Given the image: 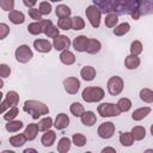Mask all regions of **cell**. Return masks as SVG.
<instances>
[{
  "mask_svg": "<svg viewBox=\"0 0 153 153\" xmlns=\"http://www.w3.org/2000/svg\"><path fill=\"white\" fill-rule=\"evenodd\" d=\"M71 145H72V142H71V140L68 137H61L59 140V142H57V152L66 153L67 151H69Z\"/></svg>",
  "mask_w": 153,
  "mask_h": 153,
  "instance_id": "cell-28",
  "label": "cell"
},
{
  "mask_svg": "<svg viewBox=\"0 0 153 153\" xmlns=\"http://www.w3.org/2000/svg\"><path fill=\"white\" fill-rule=\"evenodd\" d=\"M72 141H73V143H74L76 147H82V146L86 145V137H85L82 134H80V133L73 134Z\"/></svg>",
  "mask_w": 153,
  "mask_h": 153,
  "instance_id": "cell-39",
  "label": "cell"
},
{
  "mask_svg": "<svg viewBox=\"0 0 153 153\" xmlns=\"http://www.w3.org/2000/svg\"><path fill=\"white\" fill-rule=\"evenodd\" d=\"M117 106L121 110V112H127L131 108V100L128 98H121L117 102Z\"/></svg>",
  "mask_w": 153,
  "mask_h": 153,
  "instance_id": "cell-38",
  "label": "cell"
},
{
  "mask_svg": "<svg viewBox=\"0 0 153 153\" xmlns=\"http://www.w3.org/2000/svg\"><path fill=\"white\" fill-rule=\"evenodd\" d=\"M142 53V44L140 41H133L130 44V54L139 55Z\"/></svg>",
  "mask_w": 153,
  "mask_h": 153,
  "instance_id": "cell-42",
  "label": "cell"
},
{
  "mask_svg": "<svg viewBox=\"0 0 153 153\" xmlns=\"http://www.w3.org/2000/svg\"><path fill=\"white\" fill-rule=\"evenodd\" d=\"M103 153H105V152H112V153H115L116 152V149L115 148H112V147H105V148H103V151H102Z\"/></svg>",
  "mask_w": 153,
  "mask_h": 153,
  "instance_id": "cell-49",
  "label": "cell"
},
{
  "mask_svg": "<svg viewBox=\"0 0 153 153\" xmlns=\"http://www.w3.org/2000/svg\"><path fill=\"white\" fill-rule=\"evenodd\" d=\"M93 2L100 10L108 13L130 14L131 18L135 20L141 17V0H93Z\"/></svg>",
  "mask_w": 153,
  "mask_h": 153,
  "instance_id": "cell-1",
  "label": "cell"
},
{
  "mask_svg": "<svg viewBox=\"0 0 153 153\" xmlns=\"http://www.w3.org/2000/svg\"><path fill=\"white\" fill-rule=\"evenodd\" d=\"M102 48V44L98 39L94 38H88V43H87V48H86V53L88 54H97L99 53Z\"/></svg>",
  "mask_w": 153,
  "mask_h": 153,
  "instance_id": "cell-24",
  "label": "cell"
},
{
  "mask_svg": "<svg viewBox=\"0 0 153 153\" xmlns=\"http://www.w3.org/2000/svg\"><path fill=\"white\" fill-rule=\"evenodd\" d=\"M0 6L4 11H13L14 10V0H0Z\"/></svg>",
  "mask_w": 153,
  "mask_h": 153,
  "instance_id": "cell-44",
  "label": "cell"
},
{
  "mask_svg": "<svg viewBox=\"0 0 153 153\" xmlns=\"http://www.w3.org/2000/svg\"><path fill=\"white\" fill-rule=\"evenodd\" d=\"M55 13L57 16V18H63V17H69L72 13V10L67 6V5H59L55 8Z\"/></svg>",
  "mask_w": 153,
  "mask_h": 153,
  "instance_id": "cell-30",
  "label": "cell"
},
{
  "mask_svg": "<svg viewBox=\"0 0 153 153\" xmlns=\"http://www.w3.org/2000/svg\"><path fill=\"white\" fill-rule=\"evenodd\" d=\"M97 110L102 117H115L121 114V110L118 109L117 104L115 105L112 103H102L98 105Z\"/></svg>",
  "mask_w": 153,
  "mask_h": 153,
  "instance_id": "cell-5",
  "label": "cell"
},
{
  "mask_svg": "<svg viewBox=\"0 0 153 153\" xmlns=\"http://www.w3.org/2000/svg\"><path fill=\"white\" fill-rule=\"evenodd\" d=\"M38 130H39V129H38V126H37V124H35V123L27 124L26 128H25V130H24V134H25V136H26V140L31 141V140L36 139V136H37V134H38Z\"/></svg>",
  "mask_w": 153,
  "mask_h": 153,
  "instance_id": "cell-20",
  "label": "cell"
},
{
  "mask_svg": "<svg viewBox=\"0 0 153 153\" xmlns=\"http://www.w3.org/2000/svg\"><path fill=\"white\" fill-rule=\"evenodd\" d=\"M104 90L102 87H98V86H88V87H85L82 93H81V97L82 99L86 102V103H96V102H99L104 98Z\"/></svg>",
  "mask_w": 153,
  "mask_h": 153,
  "instance_id": "cell-3",
  "label": "cell"
},
{
  "mask_svg": "<svg viewBox=\"0 0 153 153\" xmlns=\"http://www.w3.org/2000/svg\"><path fill=\"white\" fill-rule=\"evenodd\" d=\"M130 133H131L134 140H136V141H140V140L145 139V136H146V129H145L143 127H141V126L134 127Z\"/></svg>",
  "mask_w": 153,
  "mask_h": 153,
  "instance_id": "cell-29",
  "label": "cell"
},
{
  "mask_svg": "<svg viewBox=\"0 0 153 153\" xmlns=\"http://www.w3.org/2000/svg\"><path fill=\"white\" fill-rule=\"evenodd\" d=\"M55 139H56V134H55V131H53V130L49 129V130L44 131V134L42 135L41 142H42V145H43L44 147H50V146L54 143Z\"/></svg>",
  "mask_w": 153,
  "mask_h": 153,
  "instance_id": "cell-18",
  "label": "cell"
},
{
  "mask_svg": "<svg viewBox=\"0 0 153 153\" xmlns=\"http://www.w3.org/2000/svg\"><path fill=\"white\" fill-rule=\"evenodd\" d=\"M39 11H41V13L43 14V16H48V14H50V12H51V5L48 2V1H42L41 4H39V8H38Z\"/></svg>",
  "mask_w": 153,
  "mask_h": 153,
  "instance_id": "cell-43",
  "label": "cell"
},
{
  "mask_svg": "<svg viewBox=\"0 0 153 153\" xmlns=\"http://www.w3.org/2000/svg\"><path fill=\"white\" fill-rule=\"evenodd\" d=\"M149 112H151V108L143 106V108L136 109V110L131 114V118H133L134 121H141V120H143L145 117H147V115H149Z\"/></svg>",
  "mask_w": 153,
  "mask_h": 153,
  "instance_id": "cell-23",
  "label": "cell"
},
{
  "mask_svg": "<svg viewBox=\"0 0 153 153\" xmlns=\"http://www.w3.org/2000/svg\"><path fill=\"white\" fill-rule=\"evenodd\" d=\"M80 75L84 80L86 81H92L96 76V69L91 66H85L82 67V69L80 71Z\"/></svg>",
  "mask_w": 153,
  "mask_h": 153,
  "instance_id": "cell-21",
  "label": "cell"
},
{
  "mask_svg": "<svg viewBox=\"0 0 153 153\" xmlns=\"http://www.w3.org/2000/svg\"><path fill=\"white\" fill-rule=\"evenodd\" d=\"M4 153H13L12 151H4Z\"/></svg>",
  "mask_w": 153,
  "mask_h": 153,
  "instance_id": "cell-53",
  "label": "cell"
},
{
  "mask_svg": "<svg viewBox=\"0 0 153 153\" xmlns=\"http://www.w3.org/2000/svg\"><path fill=\"white\" fill-rule=\"evenodd\" d=\"M68 124H69V117H68L66 114L61 112V114H59V115L56 116L55 122H54V127H55L57 130H62V129L67 128Z\"/></svg>",
  "mask_w": 153,
  "mask_h": 153,
  "instance_id": "cell-15",
  "label": "cell"
},
{
  "mask_svg": "<svg viewBox=\"0 0 153 153\" xmlns=\"http://www.w3.org/2000/svg\"><path fill=\"white\" fill-rule=\"evenodd\" d=\"M26 141V136L25 134H17L14 136H11L10 137V143L13 146V147H22Z\"/></svg>",
  "mask_w": 153,
  "mask_h": 153,
  "instance_id": "cell-26",
  "label": "cell"
},
{
  "mask_svg": "<svg viewBox=\"0 0 153 153\" xmlns=\"http://www.w3.org/2000/svg\"><path fill=\"white\" fill-rule=\"evenodd\" d=\"M8 19L11 20V23L18 25V24H23V23H24L25 16H24L23 12L13 10V11H10V13H8Z\"/></svg>",
  "mask_w": 153,
  "mask_h": 153,
  "instance_id": "cell-19",
  "label": "cell"
},
{
  "mask_svg": "<svg viewBox=\"0 0 153 153\" xmlns=\"http://www.w3.org/2000/svg\"><path fill=\"white\" fill-rule=\"evenodd\" d=\"M8 33H10V27L5 23H1L0 24V39H4Z\"/></svg>",
  "mask_w": 153,
  "mask_h": 153,
  "instance_id": "cell-47",
  "label": "cell"
},
{
  "mask_svg": "<svg viewBox=\"0 0 153 153\" xmlns=\"http://www.w3.org/2000/svg\"><path fill=\"white\" fill-rule=\"evenodd\" d=\"M10 74H11V68L6 63H1L0 65V75H1V78L5 79V78L10 76Z\"/></svg>",
  "mask_w": 153,
  "mask_h": 153,
  "instance_id": "cell-46",
  "label": "cell"
},
{
  "mask_svg": "<svg viewBox=\"0 0 153 153\" xmlns=\"http://www.w3.org/2000/svg\"><path fill=\"white\" fill-rule=\"evenodd\" d=\"M14 55H16V60H17L18 62H20V63H26V62H29V61L33 57L32 50H31L30 47L26 45V44L19 45V47L16 49Z\"/></svg>",
  "mask_w": 153,
  "mask_h": 153,
  "instance_id": "cell-7",
  "label": "cell"
},
{
  "mask_svg": "<svg viewBox=\"0 0 153 153\" xmlns=\"http://www.w3.org/2000/svg\"><path fill=\"white\" fill-rule=\"evenodd\" d=\"M23 110L25 112H27L29 115H31V117L33 120H38V117L49 114V108L44 103L33 100V99L25 100V103L23 105Z\"/></svg>",
  "mask_w": 153,
  "mask_h": 153,
  "instance_id": "cell-2",
  "label": "cell"
},
{
  "mask_svg": "<svg viewBox=\"0 0 153 153\" xmlns=\"http://www.w3.org/2000/svg\"><path fill=\"white\" fill-rule=\"evenodd\" d=\"M63 87L67 93L75 94L80 88V81H79V79H76L74 76H69L63 80Z\"/></svg>",
  "mask_w": 153,
  "mask_h": 153,
  "instance_id": "cell-11",
  "label": "cell"
},
{
  "mask_svg": "<svg viewBox=\"0 0 153 153\" xmlns=\"http://www.w3.org/2000/svg\"><path fill=\"white\" fill-rule=\"evenodd\" d=\"M23 122L22 121H16V120H12V121H7V124H6V130L10 131V133H16V131H19L22 128H23Z\"/></svg>",
  "mask_w": 153,
  "mask_h": 153,
  "instance_id": "cell-27",
  "label": "cell"
},
{
  "mask_svg": "<svg viewBox=\"0 0 153 153\" xmlns=\"http://www.w3.org/2000/svg\"><path fill=\"white\" fill-rule=\"evenodd\" d=\"M69 45H71V41H69V38H68L67 36H65V35H59V36H56V37L54 38V41H53V47H54V49H56V50H59V51H62V50L68 49Z\"/></svg>",
  "mask_w": 153,
  "mask_h": 153,
  "instance_id": "cell-12",
  "label": "cell"
},
{
  "mask_svg": "<svg viewBox=\"0 0 153 153\" xmlns=\"http://www.w3.org/2000/svg\"><path fill=\"white\" fill-rule=\"evenodd\" d=\"M33 48L38 53H49L53 45L48 39H36L33 41Z\"/></svg>",
  "mask_w": 153,
  "mask_h": 153,
  "instance_id": "cell-13",
  "label": "cell"
},
{
  "mask_svg": "<svg viewBox=\"0 0 153 153\" xmlns=\"http://www.w3.org/2000/svg\"><path fill=\"white\" fill-rule=\"evenodd\" d=\"M151 134H152V136H153V124L151 126Z\"/></svg>",
  "mask_w": 153,
  "mask_h": 153,
  "instance_id": "cell-51",
  "label": "cell"
},
{
  "mask_svg": "<svg viewBox=\"0 0 153 153\" xmlns=\"http://www.w3.org/2000/svg\"><path fill=\"white\" fill-rule=\"evenodd\" d=\"M85 13H86V17H87L90 24H91L94 29L99 27L100 17H102V11H100V8H99L97 5H91V6H88V7L86 8Z\"/></svg>",
  "mask_w": 153,
  "mask_h": 153,
  "instance_id": "cell-4",
  "label": "cell"
},
{
  "mask_svg": "<svg viewBox=\"0 0 153 153\" xmlns=\"http://www.w3.org/2000/svg\"><path fill=\"white\" fill-rule=\"evenodd\" d=\"M104 23H105V26H108V27H115V26L117 25V23H118V17H117V14H116V13H108V14L105 16Z\"/></svg>",
  "mask_w": 153,
  "mask_h": 153,
  "instance_id": "cell-32",
  "label": "cell"
},
{
  "mask_svg": "<svg viewBox=\"0 0 153 153\" xmlns=\"http://www.w3.org/2000/svg\"><path fill=\"white\" fill-rule=\"evenodd\" d=\"M57 26H59V29H62V30H69L72 27V18L71 17L59 18Z\"/></svg>",
  "mask_w": 153,
  "mask_h": 153,
  "instance_id": "cell-35",
  "label": "cell"
},
{
  "mask_svg": "<svg viewBox=\"0 0 153 153\" xmlns=\"http://www.w3.org/2000/svg\"><path fill=\"white\" fill-rule=\"evenodd\" d=\"M123 87H124V82H123L121 76L115 75V76H111L108 80V91L111 96L120 94L123 91Z\"/></svg>",
  "mask_w": 153,
  "mask_h": 153,
  "instance_id": "cell-8",
  "label": "cell"
},
{
  "mask_svg": "<svg viewBox=\"0 0 153 153\" xmlns=\"http://www.w3.org/2000/svg\"><path fill=\"white\" fill-rule=\"evenodd\" d=\"M18 114H19L18 108H17V106H12V108H10V109L4 114V120H6V121H12V120H14V118L17 117Z\"/></svg>",
  "mask_w": 153,
  "mask_h": 153,
  "instance_id": "cell-40",
  "label": "cell"
},
{
  "mask_svg": "<svg viewBox=\"0 0 153 153\" xmlns=\"http://www.w3.org/2000/svg\"><path fill=\"white\" fill-rule=\"evenodd\" d=\"M140 99L145 103H153V91L149 88H142L140 91Z\"/></svg>",
  "mask_w": 153,
  "mask_h": 153,
  "instance_id": "cell-34",
  "label": "cell"
},
{
  "mask_svg": "<svg viewBox=\"0 0 153 153\" xmlns=\"http://www.w3.org/2000/svg\"><path fill=\"white\" fill-rule=\"evenodd\" d=\"M80 118H81V123L87 127H92L97 122V117L93 111H84Z\"/></svg>",
  "mask_w": 153,
  "mask_h": 153,
  "instance_id": "cell-16",
  "label": "cell"
},
{
  "mask_svg": "<svg viewBox=\"0 0 153 153\" xmlns=\"http://www.w3.org/2000/svg\"><path fill=\"white\" fill-rule=\"evenodd\" d=\"M27 31L31 33V35H39L43 32V29H42V25L39 22H35V23H31L27 25Z\"/></svg>",
  "mask_w": 153,
  "mask_h": 153,
  "instance_id": "cell-37",
  "label": "cell"
},
{
  "mask_svg": "<svg viewBox=\"0 0 153 153\" xmlns=\"http://www.w3.org/2000/svg\"><path fill=\"white\" fill-rule=\"evenodd\" d=\"M23 4L26 6V7H29V8H32L36 4H37V0H23Z\"/></svg>",
  "mask_w": 153,
  "mask_h": 153,
  "instance_id": "cell-48",
  "label": "cell"
},
{
  "mask_svg": "<svg viewBox=\"0 0 153 153\" xmlns=\"http://www.w3.org/2000/svg\"><path fill=\"white\" fill-rule=\"evenodd\" d=\"M41 25H42V29H43V33L47 36V37H50V38H55L56 36H59V26H55L53 24L51 20L49 19H42L39 20Z\"/></svg>",
  "mask_w": 153,
  "mask_h": 153,
  "instance_id": "cell-9",
  "label": "cell"
},
{
  "mask_svg": "<svg viewBox=\"0 0 153 153\" xmlns=\"http://www.w3.org/2000/svg\"><path fill=\"white\" fill-rule=\"evenodd\" d=\"M37 126H38V129L41 130V131H47V130H49L50 129V127L51 126H54V123H53V120H51V117H44V118H42L38 123H37Z\"/></svg>",
  "mask_w": 153,
  "mask_h": 153,
  "instance_id": "cell-31",
  "label": "cell"
},
{
  "mask_svg": "<svg viewBox=\"0 0 153 153\" xmlns=\"http://www.w3.org/2000/svg\"><path fill=\"white\" fill-rule=\"evenodd\" d=\"M29 16L32 18V19H35V20H37V22H39V20H42V13H41V11L38 10V8H30L29 10Z\"/></svg>",
  "mask_w": 153,
  "mask_h": 153,
  "instance_id": "cell-45",
  "label": "cell"
},
{
  "mask_svg": "<svg viewBox=\"0 0 153 153\" xmlns=\"http://www.w3.org/2000/svg\"><path fill=\"white\" fill-rule=\"evenodd\" d=\"M60 61L63 63V65H67V66H71L75 62V55L69 51L68 49L66 50H62L61 54H60Z\"/></svg>",
  "mask_w": 153,
  "mask_h": 153,
  "instance_id": "cell-17",
  "label": "cell"
},
{
  "mask_svg": "<svg viewBox=\"0 0 153 153\" xmlns=\"http://www.w3.org/2000/svg\"><path fill=\"white\" fill-rule=\"evenodd\" d=\"M124 65H126V68L128 69H135L140 66V59L137 57V55H128L124 60Z\"/></svg>",
  "mask_w": 153,
  "mask_h": 153,
  "instance_id": "cell-22",
  "label": "cell"
},
{
  "mask_svg": "<svg viewBox=\"0 0 153 153\" xmlns=\"http://www.w3.org/2000/svg\"><path fill=\"white\" fill-rule=\"evenodd\" d=\"M129 30H130L129 23H122V24L115 26V29H114V35H116V36H124Z\"/></svg>",
  "mask_w": 153,
  "mask_h": 153,
  "instance_id": "cell-33",
  "label": "cell"
},
{
  "mask_svg": "<svg viewBox=\"0 0 153 153\" xmlns=\"http://www.w3.org/2000/svg\"><path fill=\"white\" fill-rule=\"evenodd\" d=\"M19 103V94L16 91H8L6 93L5 99H2L1 102V106H0V112L5 114L6 110H8L12 106H17Z\"/></svg>",
  "mask_w": 153,
  "mask_h": 153,
  "instance_id": "cell-6",
  "label": "cell"
},
{
  "mask_svg": "<svg viewBox=\"0 0 153 153\" xmlns=\"http://www.w3.org/2000/svg\"><path fill=\"white\" fill-rule=\"evenodd\" d=\"M27 152H36V149H33V148H26L24 151V153H27Z\"/></svg>",
  "mask_w": 153,
  "mask_h": 153,
  "instance_id": "cell-50",
  "label": "cell"
},
{
  "mask_svg": "<svg viewBox=\"0 0 153 153\" xmlns=\"http://www.w3.org/2000/svg\"><path fill=\"white\" fill-rule=\"evenodd\" d=\"M120 142L122 146L124 147H129L134 143V137L131 135V133H128V131H124V133H121L120 134Z\"/></svg>",
  "mask_w": 153,
  "mask_h": 153,
  "instance_id": "cell-25",
  "label": "cell"
},
{
  "mask_svg": "<svg viewBox=\"0 0 153 153\" xmlns=\"http://www.w3.org/2000/svg\"><path fill=\"white\" fill-rule=\"evenodd\" d=\"M69 110H71V112H72V115L73 116H75V117H81V115L84 114V106L80 104V103H72V105H71V108H69Z\"/></svg>",
  "mask_w": 153,
  "mask_h": 153,
  "instance_id": "cell-36",
  "label": "cell"
},
{
  "mask_svg": "<svg viewBox=\"0 0 153 153\" xmlns=\"http://www.w3.org/2000/svg\"><path fill=\"white\" fill-rule=\"evenodd\" d=\"M47 1V0H45ZM49 1H53V2H57V1H62V0H49Z\"/></svg>",
  "mask_w": 153,
  "mask_h": 153,
  "instance_id": "cell-52",
  "label": "cell"
},
{
  "mask_svg": "<svg viewBox=\"0 0 153 153\" xmlns=\"http://www.w3.org/2000/svg\"><path fill=\"white\" fill-rule=\"evenodd\" d=\"M85 26V22L81 17L75 16L74 18H72V29L73 30H81Z\"/></svg>",
  "mask_w": 153,
  "mask_h": 153,
  "instance_id": "cell-41",
  "label": "cell"
},
{
  "mask_svg": "<svg viewBox=\"0 0 153 153\" xmlns=\"http://www.w3.org/2000/svg\"><path fill=\"white\" fill-rule=\"evenodd\" d=\"M115 124L112 122H103L98 127V135L102 139H110L115 134Z\"/></svg>",
  "mask_w": 153,
  "mask_h": 153,
  "instance_id": "cell-10",
  "label": "cell"
},
{
  "mask_svg": "<svg viewBox=\"0 0 153 153\" xmlns=\"http://www.w3.org/2000/svg\"><path fill=\"white\" fill-rule=\"evenodd\" d=\"M87 43H88V38L86 36H78L74 38L73 41V47L76 51L79 53H82V51H86V48H87Z\"/></svg>",
  "mask_w": 153,
  "mask_h": 153,
  "instance_id": "cell-14",
  "label": "cell"
}]
</instances>
